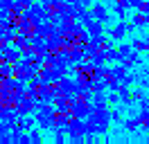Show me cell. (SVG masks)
I'll list each match as a JSON object with an SVG mask.
<instances>
[{"label":"cell","instance_id":"obj_1","mask_svg":"<svg viewBox=\"0 0 149 144\" xmlns=\"http://www.w3.org/2000/svg\"><path fill=\"white\" fill-rule=\"evenodd\" d=\"M72 115H74V117H84V115H88V106H86L84 101L74 104V106H72Z\"/></svg>","mask_w":149,"mask_h":144},{"label":"cell","instance_id":"obj_3","mask_svg":"<svg viewBox=\"0 0 149 144\" xmlns=\"http://www.w3.org/2000/svg\"><path fill=\"white\" fill-rule=\"evenodd\" d=\"M145 23H147V18L142 16V14H138V16L133 18V25H145Z\"/></svg>","mask_w":149,"mask_h":144},{"label":"cell","instance_id":"obj_4","mask_svg":"<svg viewBox=\"0 0 149 144\" xmlns=\"http://www.w3.org/2000/svg\"><path fill=\"white\" fill-rule=\"evenodd\" d=\"M147 56H149V50H147Z\"/></svg>","mask_w":149,"mask_h":144},{"label":"cell","instance_id":"obj_2","mask_svg":"<svg viewBox=\"0 0 149 144\" xmlns=\"http://www.w3.org/2000/svg\"><path fill=\"white\" fill-rule=\"evenodd\" d=\"M93 16L102 23V20H106V9H104L102 5H95V7H93Z\"/></svg>","mask_w":149,"mask_h":144}]
</instances>
